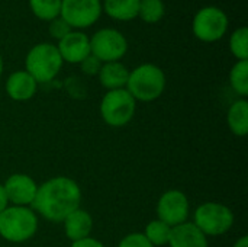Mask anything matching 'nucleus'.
I'll return each instance as SVG.
<instances>
[{
	"mask_svg": "<svg viewBox=\"0 0 248 247\" xmlns=\"http://www.w3.org/2000/svg\"><path fill=\"white\" fill-rule=\"evenodd\" d=\"M81 204L78 183L67 176H55L38 185L36 197L31 205L35 214L52 223H62Z\"/></svg>",
	"mask_w": 248,
	"mask_h": 247,
	"instance_id": "nucleus-1",
	"label": "nucleus"
},
{
	"mask_svg": "<svg viewBox=\"0 0 248 247\" xmlns=\"http://www.w3.org/2000/svg\"><path fill=\"white\" fill-rule=\"evenodd\" d=\"M39 227V220L31 207L9 205L0 213V237L10 243H23L32 239Z\"/></svg>",
	"mask_w": 248,
	"mask_h": 247,
	"instance_id": "nucleus-2",
	"label": "nucleus"
},
{
	"mask_svg": "<svg viewBox=\"0 0 248 247\" xmlns=\"http://www.w3.org/2000/svg\"><path fill=\"white\" fill-rule=\"evenodd\" d=\"M125 89L135 100L153 102L158 99L166 89V74L158 66L144 63L129 71Z\"/></svg>",
	"mask_w": 248,
	"mask_h": 247,
	"instance_id": "nucleus-3",
	"label": "nucleus"
},
{
	"mask_svg": "<svg viewBox=\"0 0 248 247\" xmlns=\"http://www.w3.org/2000/svg\"><path fill=\"white\" fill-rule=\"evenodd\" d=\"M62 58L55 45L41 42L33 45L25 58V70L36 80V83H48L54 80L62 68Z\"/></svg>",
	"mask_w": 248,
	"mask_h": 247,
	"instance_id": "nucleus-4",
	"label": "nucleus"
},
{
	"mask_svg": "<svg viewBox=\"0 0 248 247\" xmlns=\"http://www.w3.org/2000/svg\"><path fill=\"white\" fill-rule=\"evenodd\" d=\"M234 213L219 202H205L195 210L193 224L206 237H219L234 226Z\"/></svg>",
	"mask_w": 248,
	"mask_h": 247,
	"instance_id": "nucleus-5",
	"label": "nucleus"
},
{
	"mask_svg": "<svg viewBox=\"0 0 248 247\" xmlns=\"http://www.w3.org/2000/svg\"><path fill=\"white\" fill-rule=\"evenodd\" d=\"M137 111V100L126 89L108 90L100 102V115L105 124L121 128L129 124Z\"/></svg>",
	"mask_w": 248,
	"mask_h": 247,
	"instance_id": "nucleus-6",
	"label": "nucleus"
},
{
	"mask_svg": "<svg viewBox=\"0 0 248 247\" xmlns=\"http://www.w3.org/2000/svg\"><path fill=\"white\" fill-rule=\"evenodd\" d=\"M228 16L217 6L202 7L193 17L192 31L202 42H217L228 31Z\"/></svg>",
	"mask_w": 248,
	"mask_h": 247,
	"instance_id": "nucleus-7",
	"label": "nucleus"
},
{
	"mask_svg": "<svg viewBox=\"0 0 248 247\" xmlns=\"http://www.w3.org/2000/svg\"><path fill=\"white\" fill-rule=\"evenodd\" d=\"M128 51L126 38L113 28H103L90 38V54L102 63L119 61Z\"/></svg>",
	"mask_w": 248,
	"mask_h": 247,
	"instance_id": "nucleus-8",
	"label": "nucleus"
},
{
	"mask_svg": "<svg viewBox=\"0 0 248 247\" xmlns=\"http://www.w3.org/2000/svg\"><path fill=\"white\" fill-rule=\"evenodd\" d=\"M100 15V0H61L60 16L73 29H84L94 25Z\"/></svg>",
	"mask_w": 248,
	"mask_h": 247,
	"instance_id": "nucleus-9",
	"label": "nucleus"
},
{
	"mask_svg": "<svg viewBox=\"0 0 248 247\" xmlns=\"http://www.w3.org/2000/svg\"><path fill=\"white\" fill-rule=\"evenodd\" d=\"M190 214L189 198L179 189H170L164 192L157 202L158 220L166 223L169 227H177L187 221Z\"/></svg>",
	"mask_w": 248,
	"mask_h": 247,
	"instance_id": "nucleus-10",
	"label": "nucleus"
},
{
	"mask_svg": "<svg viewBox=\"0 0 248 247\" xmlns=\"http://www.w3.org/2000/svg\"><path fill=\"white\" fill-rule=\"evenodd\" d=\"M9 204L16 207H31L38 191V183L25 173L10 175L4 182Z\"/></svg>",
	"mask_w": 248,
	"mask_h": 247,
	"instance_id": "nucleus-11",
	"label": "nucleus"
},
{
	"mask_svg": "<svg viewBox=\"0 0 248 247\" xmlns=\"http://www.w3.org/2000/svg\"><path fill=\"white\" fill-rule=\"evenodd\" d=\"M62 61L70 64H80L90 55V38L81 31H71L55 45Z\"/></svg>",
	"mask_w": 248,
	"mask_h": 247,
	"instance_id": "nucleus-12",
	"label": "nucleus"
},
{
	"mask_svg": "<svg viewBox=\"0 0 248 247\" xmlns=\"http://www.w3.org/2000/svg\"><path fill=\"white\" fill-rule=\"evenodd\" d=\"M38 90L36 80L26 71L17 70L12 73L6 80V93L16 102H25L35 96Z\"/></svg>",
	"mask_w": 248,
	"mask_h": 247,
	"instance_id": "nucleus-13",
	"label": "nucleus"
},
{
	"mask_svg": "<svg viewBox=\"0 0 248 247\" xmlns=\"http://www.w3.org/2000/svg\"><path fill=\"white\" fill-rule=\"evenodd\" d=\"M62 226L67 239L74 243L90 237V233L93 230V218L86 210L78 208L64 218Z\"/></svg>",
	"mask_w": 248,
	"mask_h": 247,
	"instance_id": "nucleus-14",
	"label": "nucleus"
},
{
	"mask_svg": "<svg viewBox=\"0 0 248 247\" xmlns=\"http://www.w3.org/2000/svg\"><path fill=\"white\" fill-rule=\"evenodd\" d=\"M170 247H209L208 237L193 224V223H183L177 227L171 229L170 239H169Z\"/></svg>",
	"mask_w": 248,
	"mask_h": 247,
	"instance_id": "nucleus-15",
	"label": "nucleus"
},
{
	"mask_svg": "<svg viewBox=\"0 0 248 247\" xmlns=\"http://www.w3.org/2000/svg\"><path fill=\"white\" fill-rule=\"evenodd\" d=\"M97 77H99L100 84L106 90L125 89L128 77H129V70L121 61L103 63Z\"/></svg>",
	"mask_w": 248,
	"mask_h": 247,
	"instance_id": "nucleus-16",
	"label": "nucleus"
},
{
	"mask_svg": "<svg viewBox=\"0 0 248 247\" xmlns=\"http://www.w3.org/2000/svg\"><path fill=\"white\" fill-rule=\"evenodd\" d=\"M140 3L141 0H103L102 10L115 20L128 22L138 17Z\"/></svg>",
	"mask_w": 248,
	"mask_h": 247,
	"instance_id": "nucleus-17",
	"label": "nucleus"
},
{
	"mask_svg": "<svg viewBox=\"0 0 248 247\" xmlns=\"http://www.w3.org/2000/svg\"><path fill=\"white\" fill-rule=\"evenodd\" d=\"M227 121L231 132L237 137H246L248 134V102L241 98L235 100L227 114Z\"/></svg>",
	"mask_w": 248,
	"mask_h": 247,
	"instance_id": "nucleus-18",
	"label": "nucleus"
},
{
	"mask_svg": "<svg viewBox=\"0 0 248 247\" xmlns=\"http://www.w3.org/2000/svg\"><path fill=\"white\" fill-rule=\"evenodd\" d=\"M230 84L232 90L246 99L248 95V60L237 61L230 71Z\"/></svg>",
	"mask_w": 248,
	"mask_h": 247,
	"instance_id": "nucleus-19",
	"label": "nucleus"
},
{
	"mask_svg": "<svg viewBox=\"0 0 248 247\" xmlns=\"http://www.w3.org/2000/svg\"><path fill=\"white\" fill-rule=\"evenodd\" d=\"M29 7L38 19L51 22L60 16L61 0H29Z\"/></svg>",
	"mask_w": 248,
	"mask_h": 247,
	"instance_id": "nucleus-20",
	"label": "nucleus"
},
{
	"mask_svg": "<svg viewBox=\"0 0 248 247\" xmlns=\"http://www.w3.org/2000/svg\"><path fill=\"white\" fill-rule=\"evenodd\" d=\"M170 233H171V227H169L166 223H163L157 218L147 224L144 236L153 246L158 247L169 245Z\"/></svg>",
	"mask_w": 248,
	"mask_h": 247,
	"instance_id": "nucleus-21",
	"label": "nucleus"
},
{
	"mask_svg": "<svg viewBox=\"0 0 248 247\" xmlns=\"http://www.w3.org/2000/svg\"><path fill=\"white\" fill-rule=\"evenodd\" d=\"M166 6L163 0H141L138 17L145 23H157L164 17Z\"/></svg>",
	"mask_w": 248,
	"mask_h": 247,
	"instance_id": "nucleus-22",
	"label": "nucleus"
},
{
	"mask_svg": "<svg viewBox=\"0 0 248 247\" xmlns=\"http://www.w3.org/2000/svg\"><path fill=\"white\" fill-rule=\"evenodd\" d=\"M230 49L237 61L248 60V28L240 26L230 36Z\"/></svg>",
	"mask_w": 248,
	"mask_h": 247,
	"instance_id": "nucleus-23",
	"label": "nucleus"
},
{
	"mask_svg": "<svg viewBox=\"0 0 248 247\" xmlns=\"http://www.w3.org/2000/svg\"><path fill=\"white\" fill-rule=\"evenodd\" d=\"M71 31H73V28H71L61 16H58V17H55L54 20H51V22H49V26H48L49 35H51L54 39H57V41L62 39V38H64L65 35H68Z\"/></svg>",
	"mask_w": 248,
	"mask_h": 247,
	"instance_id": "nucleus-24",
	"label": "nucleus"
},
{
	"mask_svg": "<svg viewBox=\"0 0 248 247\" xmlns=\"http://www.w3.org/2000/svg\"><path fill=\"white\" fill-rule=\"evenodd\" d=\"M118 247H154L144 236V233H129L126 234L121 242Z\"/></svg>",
	"mask_w": 248,
	"mask_h": 247,
	"instance_id": "nucleus-25",
	"label": "nucleus"
},
{
	"mask_svg": "<svg viewBox=\"0 0 248 247\" xmlns=\"http://www.w3.org/2000/svg\"><path fill=\"white\" fill-rule=\"evenodd\" d=\"M102 61H99L94 55L90 54L80 63V68L86 76H97L102 68Z\"/></svg>",
	"mask_w": 248,
	"mask_h": 247,
	"instance_id": "nucleus-26",
	"label": "nucleus"
},
{
	"mask_svg": "<svg viewBox=\"0 0 248 247\" xmlns=\"http://www.w3.org/2000/svg\"><path fill=\"white\" fill-rule=\"evenodd\" d=\"M71 247H105V245L102 242H99L97 239L87 237V239H83V240L71 243Z\"/></svg>",
	"mask_w": 248,
	"mask_h": 247,
	"instance_id": "nucleus-27",
	"label": "nucleus"
},
{
	"mask_svg": "<svg viewBox=\"0 0 248 247\" xmlns=\"http://www.w3.org/2000/svg\"><path fill=\"white\" fill-rule=\"evenodd\" d=\"M7 207H9V199H7V195H6L3 183H0V213L4 211Z\"/></svg>",
	"mask_w": 248,
	"mask_h": 247,
	"instance_id": "nucleus-28",
	"label": "nucleus"
},
{
	"mask_svg": "<svg viewBox=\"0 0 248 247\" xmlns=\"http://www.w3.org/2000/svg\"><path fill=\"white\" fill-rule=\"evenodd\" d=\"M234 247H248V237H247V236H243L241 239H238V240L235 242Z\"/></svg>",
	"mask_w": 248,
	"mask_h": 247,
	"instance_id": "nucleus-29",
	"label": "nucleus"
},
{
	"mask_svg": "<svg viewBox=\"0 0 248 247\" xmlns=\"http://www.w3.org/2000/svg\"><path fill=\"white\" fill-rule=\"evenodd\" d=\"M1 74H3V58L0 55V77H1Z\"/></svg>",
	"mask_w": 248,
	"mask_h": 247,
	"instance_id": "nucleus-30",
	"label": "nucleus"
}]
</instances>
